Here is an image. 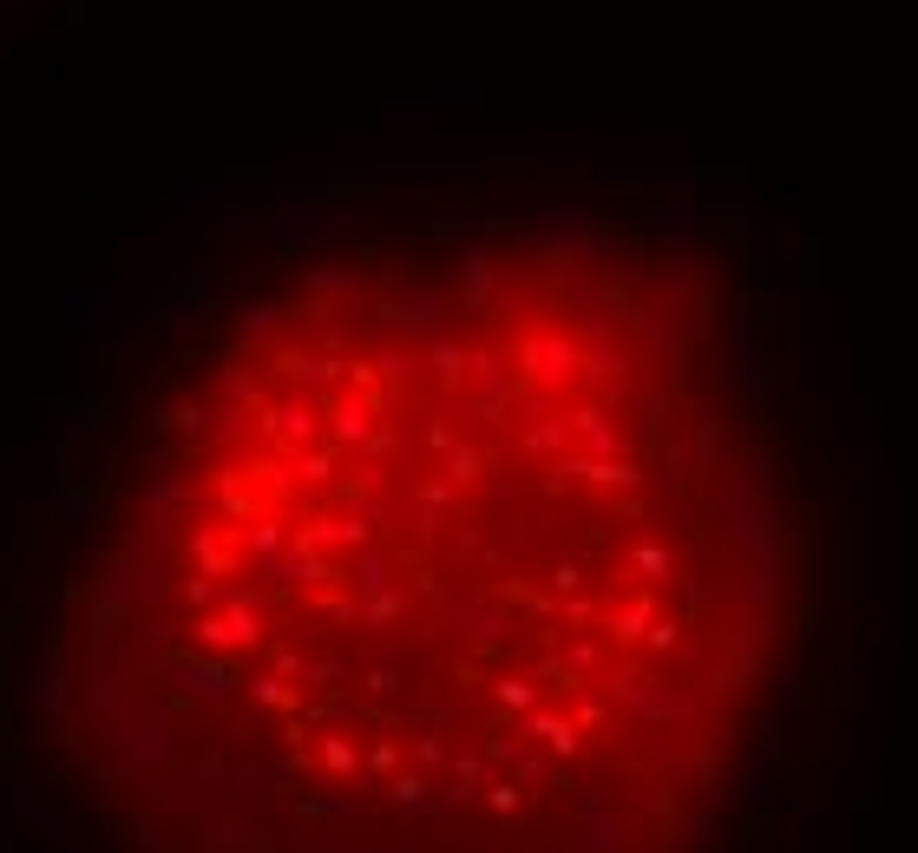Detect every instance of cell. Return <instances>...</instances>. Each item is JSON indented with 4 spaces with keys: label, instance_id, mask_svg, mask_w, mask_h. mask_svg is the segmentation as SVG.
Here are the masks:
<instances>
[{
    "label": "cell",
    "instance_id": "1",
    "mask_svg": "<svg viewBox=\"0 0 918 853\" xmlns=\"http://www.w3.org/2000/svg\"><path fill=\"white\" fill-rule=\"evenodd\" d=\"M800 552L722 283L591 217L322 243L171 368L60 584L92 853H722Z\"/></svg>",
    "mask_w": 918,
    "mask_h": 853
}]
</instances>
